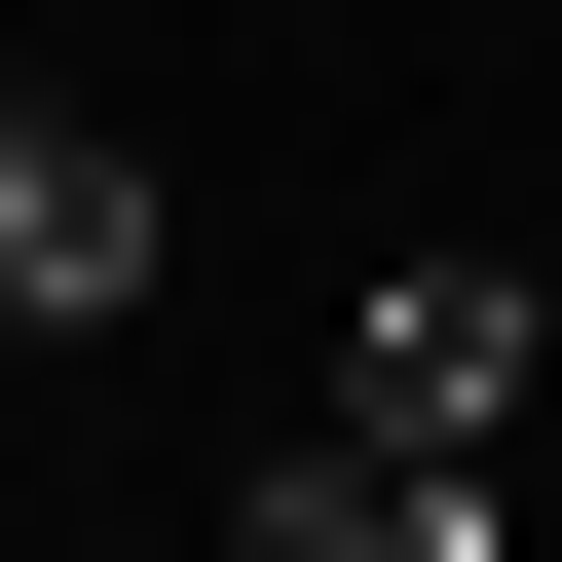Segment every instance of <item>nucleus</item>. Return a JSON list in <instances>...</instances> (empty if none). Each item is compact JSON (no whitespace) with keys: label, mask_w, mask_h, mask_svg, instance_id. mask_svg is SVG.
Listing matches in <instances>:
<instances>
[{"label":"nucleus","mask_w":562,"mask_h":562,"mask_svg":"<svg viewBox=\"0 0 562 562\" xmlns=\"http://www.w3.org/2000/svg\"><path fill=\"white\" fill-rule=\"evenodd\" d=\"M525 262H375V301H338V450H413V487H525Z\"/></svg>","instance_id":"1"},{"label":"nucleus","mask_w":562,"mask_h":562,"mask_svg":"<svg viewBox=\"0 0 562 562\" xmlns=\"http://www.w3.org/2000/svg\"><path fill=\"white\" fill-rule=\"evenodd\" d=\"M225 562H487V487H413V450H338V413H301V450L225 487Z\"/></svg>","instance_id":"3"},{"label":"nucleus","mask_w":562,"mask_h":562,"mask_svg":"<svg viewBox=\"0 0 562 562\" xmlns=\"http://www.w3.org/2000/svg\"><path fill=\"white\" fill-rule=\"evenodd\" d=\"M150 562H188V525H150Z\"/></svg>","instance_id":"4"},{"label":"nucleus","mask_w":562,"mask_h":562,"mask_svg":"<svg viewBox=\"0 0 562 562\" xmlns=\"http://www.w3.org/2000/svg\"><path fill=\"white\" fill-rule=\"evenodd\" d=\"M150 262H188V188H150L76 76H0V338H113Z\"/></svg>","instance_id":"2"}]
</instances>
